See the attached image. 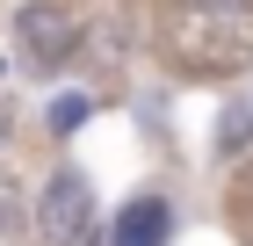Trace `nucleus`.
<instances>
[{
	"label": "nucleus",
	"mask_w": 253,
	"mask_h": 246,
	"mask_svg": "<svg viewBox=\"0 0 253 246\" xmlns=\"http://www.w3.org/2000/svg\"><path fill=\"white\" fill-rule=\"evenodd\" d=\"M152 44L174 80L253 73V0H159Z\"/></svg>",
	"instance_id": "1"
},
{
	"label": "nucleus",
	"mask_w": 253,
	"mask_h": 246,
	"mask_svg": "<svg viewBox=\"0 0 253 246\" xmlns=\"http://www.w3.org/2000/svg\"><path fill=\"white\" fill-rule=\"evenodd\" d=\"M246 145H253V101H232V109H224V123H217V152H224V159H239Z\"/></svg>",
	"instance_id": "5"
},
{
	"label": "nucleus",
	"mask_w": 253,
	"mask_h": 246,
	"mask_svg": "<svg viewBox=\"0 0 253 246\" xmlns=\"http://www.w3.org/2000/svg\"><path fill=\"white\" fill-rule=\"evenodd\" d=\"M232 217H239V232L253 239V174H239V181H232Z\"/></svg>",
	"instance_id": "6"
},
{
	"label": "nucleus",
	"mask_w": 253,
	"mask_h": 246,
	"mask_svg": "<svg viewBox=\"0 0 253 246\" xmlns=\"http://www.w3.org/2000/svg\"><path fill=\"white\" fill-rule=\"evenodd\" d=\"M15 145V109H7V101H0V152Z\"/></svg>",
	"instance_id": "8"
},
{
	"label": "nucleus",
	"mask_w": 253,
	"mask_h": 246,
	"mask_svg": "<svg viewBox=\"0 0 253 246\" xmlns=\"http://www.w3.org/2000/svg\"><path fill=\"white\" fill-rule=\"evenodd\" d=\"M80 116H87V101H58V109H51V123H58V131H73Z\"/></svg>",
	"instance_id": "7"
},
{
	"label": "nucleus",
	"mask_w": 253,
	"mask_h": 246,
	"mask_svg": "<svg viewBox=\"0 0 253 246\" xmlns=\"http://www.w3.org/2000/svg\"><path fill=\"white\" fill-rule=\"evenodd\" d=\"M174 239V210H167V196H137V203H123L116 232H109V246H167Z\"/></svg>",
	"instance_id": "4"
},
{
	"label": "nucleus",
	"mask_w": 253,
	"mask_h": 246,
	"mask_svg": "<svg viewBox=\"0 0 253 246\" xmlns=\"http://www.w3.org/2000/svg\"><path fill=\"white\" fill-rule=\"evenodd\" d=\"M15 51L29 73H58L65 58L80 51V15L65 7V0H22L15 15Z\"/></svg>",
	"instance_id": "2"
},
{
	"label": "nucleus",
	"mask_w": 253,
	"mask_h": 246,
	"mask_svg": "<svg viewBox=\"0 0 253 246\" xmlns=\"http://www.w3.org/2000/svg\"><path fill=\"white\" fill-rule=\"evenodd\" d=\"M87 217H94L87 181H80L73 167L51 174V189H43V203H37V232H43V246H80V239H87Z\"/></svg>",
	"instance_id": "3"
}]
</instances>
